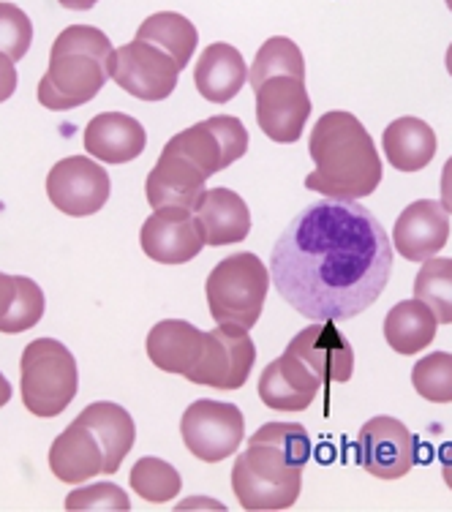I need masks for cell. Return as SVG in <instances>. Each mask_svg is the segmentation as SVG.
<instances>
[{
  "instance_id": "cell-2",
  "label": "cell",
  "mask_w": 452,
  "mask_h": 512,
  "mask_svg": "<svg viewBox=\"0 0 452 512\" xmlns=\"http://www.w3.org/2000/svg\"><path fill=\"white\" fill-rule=\"evenodd\" d=\"M308 153L316 169L305 188L327 199L371 197L382 183V158L374 139L352 112L335 109L314 123Z\"/></svg>"
},
{
  "instance_id": "cell-10",
  "label": "cell",
  "mask_w": 452,
  "mask_h": 512,
  "mask_svg": "<svg viewBox=\"0 0 452 512\" xmlns=\"http://www.w3.org/2000/svg\"><path fill=\"white\" fill-rule=\"evenodd\" d=\"M107 169L90 156L60 158L47 175V197L60 213L85 218L99 213L109 199Z\"/></svg>"
},
{
  "instance_id": "cell-24",
  "label": "cell",
  "mask_w": 452,
  "mask_h": 512,
  "mask_svg": "<svg viewBox=\"0 0 452 512\" xmlns=\"http://www.w3.org/2000/svg\"><path fill=\"white\" fill-rule=\"evenodd\" d=\"M382 148L398 172H420L436 156V134L420 118H398L384 128Z\"/></svg>"
},
{
  "instance_id": "cell-37",
  "label": "cell",
  "mask_w": 452,
  "mask_h": 512,
  "mask_svg": "<svg viewBox=\"0 0 452 512\" xmlns=\"http://www.w3.org/2000/svg\"><path fill=\"white\" fill-rule=\"evenodd\" d=\"M17 90V69H14V60L0 52V104L9 101Z\"/></svg>"
},
{
  "instance_id": "cell-36",
  "label": "cell",
  "mask_w": 452,
  "mask_h": 512,
  "mask_svg": "<svg viewBox=\"0 0 452 512\" xmlns=\"http://www.w3.org/2000/svg\"><path fill=\"white\" fill-rule=\"evenodd\" d=\"M210 128L216 131L218 139H221V148H224V164L232 167L235 161L248 153V131L243 126V120L232 118V115H213L207 118Z\"/></svg>"
},
{
  "instance_id": "cell-31",
  "label": "cell",
  "mask_w": 452,
  "mask_h": 512,
  "mask_svg": "<svg viewBox=\"0 0 452 512\" xmlns=\"http://www.w3.org/2000/svg\"><path fill=\"white\" fill-rule=\"evenodd\" d=\"M131 488L139 493V499L150 504H164L177 499V493L183 488V480L172 463L161 461V458H139L131 469Z\"/></svg>"
},
{
  "instance_id": "cell-32",
  "label": "cell",
  "mask_w": 452,
  "mask_h": 512,
  "mask_svg": "<svg viewBox=\"0 0 452 512\" xmlns=\"http://www.w3.org/2000/svg\"><path fill=\"white\" fill-rule=\"evenodd\" d=\"M412 384L431 404H452V355L431 352L412 368Z\"/></svg>"
},
{
  "instance_id": "cell-6",
  "label": "cell",
  "mask_w": 452,
  "mask_h": 512,
  "mask_svg": "<svg viewBox=\"0 0 452 512\" xmlns=\"http://www.w3.org/2000/svg\"><path fill=\"white\" fill-rule=\"evenodd\" d=\"M22 404L36 417H58L69 409L79 387L77 360L55 338H36L20 360Z\"/></svg>"
},
{
  "instance_id": "cell-7",
  "label": "cell",
  "mask_w": 452,
  "mask_h": 512,
  "mask_svg": "<svg viewBox=\"0 0 452 512\" xmlns=\"http://www.w3.org/2000/svg\"><path fill=\"white\" fill-rule=\"evenodd\" d=\"M107 71L128 96L139 101H164L175 93L183 69L161 47L134 39L131 44L112 50Z\"/></svg>"
},
{
  "instance_id": "cell-41",
  "label": "cell",
  "mask_w": 452,
  "mask_h": 512,
  "mask_svg": "<svg viewBox=\"0 0 452 512\" xmlns=\"http://www.w3.org/2000/svg\"><path fill=\"white\" fill-rule=\"evenodd\" d=\"M9 401H11V384L6 376L0 374V409L9 404Z\"/></svg>"
},
{
  "instance_id": "cell-19",
  "label": "cell",
  "mask_w": 452,
  "mask_h": 512,
  "mask_svg": "<svg viewBox=\"0 0 452 512\" xmlns=\"http://www.w3.org/2000/svg\"><path fill=\"white\" fill-rule=\"evenodd\" d=\"M50 469L60 483L79 485L104 474V450L88 425L74 423L52 442Z\"/></svg>"
},
{
  "instance_id": "cell-16",
  "label": "cell",
  "mask_w": 452,
  "mask_h": 512,
  "mask_svg": "<svg viewBox=\"0 0 452 512\" xmlns=\"http://www.w3.org/2000/svg\"><path fill=\"white\" fill-rule=\"evenodd\" d=\"M322 387L325 382L292 352H284L273 363H267L259 376V398L267 409L276 412H303L314 404Z\"/></svg>"
},
{
  "instance_id": "cell-8",
  "label": "cell",
  "mask_w": 452,
  "mask_h": 512,
  "mask_svg": "<svg viewBox=\"0 0 452 512\" xmlns=\"http://www.w3.org/2000/svg\"><path fill=\"white\" fill-rule=\"evenodd\" d=\"M180 436L188 453L205 463H221L237 453L246 436V420L235 404L226 401H194L180 420Z\"/></svg>"
},
{
  "instance_id": "cell-4",
  "label": "cell",
  "mask_w": 452,
  "mask_h": 512,
  "mask_svg": "<svg viewBox=\"0 0 452 512\" xmlns=\"http://www.w3.org/2000/svg\"><path fill=\"white\" fill-rule=\"evenodd\" d=\"M303 488V466L286 458L276 444L248 442L232 469V491L243 510L270 512L295 507Z\"/></svg>"
},
{
  "instance_id": "cell-26",
  "label": "cell",
  "mask_w": 452,
  "mask_h": 512,
  "mask_svg": "<svg viewBox=\"0 0 452 512\" xmlns=\"http://www.w3.org/2000/svg\"><path fill=\"white\" fill-rule=\"evenodd\" d=\"M47 300L33 278L0 273V333H25L44 316Z\"/></svg>"
},
{
  "instance_id": "cell-13",
  "label": "cell",
  "mask_w": 452,
  "mask_h": 512,
  "mask_svg": "<svg viewBox=\"0 0 452 512\" xmlns=\"http://www.w3.org/2000/svg\"><path fill=\"white\" fill-rule=\"evenodd\" d=\"M414 434L395 417H374L357 436V463L379 480H401L414 466Z\"/></svg>"
},
{
  "instance_id": "cell-5",
  "label": "cell",
  "mask_w": 452,
  "mask_h": 512,
  "mask_svg": "<svg viewBox=\"0 0 452 512\" xmlns=\"http://www.w3.org/2000/svg\"><path fill=\"white\" fill-rule=\"evenodd\" d=\"M270 289V270L256 254H232L207 276V308L218 325L251 327L259 322Z\"/></svg>"
},
{
  "instance_id": "cell-28",
  "label": "cell",
  "mask_w": 452,
  "mask_h": 512,
  "mask_svg": "<svg viewBox=\"0 0 452 512\" xmlns=\"http://www.w3.org/2000/svg\"><path fill=\"white\" fill-rule=\"evenodd\" d=\"M295 77L303 79L305 82V60L303 52L297 47L295 41L286 39V36H270V39L259 47L256 52L254 63H251V69H248V82H251V88H259L265 79L270 77Z\"/></svg>"
},
{
  "instance_id": "cell-18",
  "label": "cell",
  "mask_w": 452,
  "mask_h": 512,
  "mask_svg": "<svg viewBox=\"0 0 452 512\" xmlns=\"http://www.w3.org/2000/svg\"><path fill=\"white\" fill-rule=\"evenodd\" d=\"M148 134L126 112H101L85 128V150L104 164H128L145 150Z\"/></svg>"
},
{
  "instance_id": "cell-43",
  "label": "cell",
  "mask_w": 452,
  "mask_h": 512,
  "mask_svg": "<svg viewBox=\"0 0 452 512\" xmlns=\"http://www.w3.org/2000/svg\"><path fill=\"white\" fill-rule=\"evenodd\" d=\"M444 3H447V9L452 11V0H444Z\"/></svg>"
},
{
  "instance_id": "cell-12",
  "label": "cell",
  "mask_w": 452,
  "mask_h": 512,
  "mask_svg": "<svg viewBox=\"0 0 452 512\" xmlns=\"http://www.w3.org/2000/svg\"><path fill=\"white\" fill-rule=\"evenodd\" d=\"M142 251L158 265H186L205 248V232L194 210L158 207L142 224Z\"/></svg>"
},
{
  "instance_id": "cell-27",
  "label": "cell",
  "mask_w": 452,
  "mask_h": 512,
  "mask_svg": "<svg viewBox=\"0 0 452 512\" xmlns=\"http://www.w3.org/2000/svg\"><path fill=\"white\" fill-rule=\"evenodd\" d=\"M137 39L150 41L164 52H169L180 69H186L188 60L194 58V50L199 44V33L194 22L177 14V11H158L153 17L142 22L137 30Z\"/></svg>"
},
{
  "instance_id": "cell-33",
  "label": "cell",
  "mask_w": 452,
  "mask_h": 512,
  "mask_svg": "<svg viewBox=\"0 0 452 512\" xmlns=\"http://www.w3.org/2000/svg\"><path fill=\"white\" fill-rule=\"evenodd\" d=\"M248 442H270L297 466L311 461V436L300 423H267Z\"/></svg>"
},
{
  "instance_id": "cell-21",
  "label": "cell",
  "mask_w": 452,
  "mask_h": 512,
  "mask_svg": "<svg viewBox=\"0 0 452 512\" xmlns=\"http://www.w3.org/2000/svg\"><path fill=\"white\" fill-rule=\"evenodd\" d=\"M194 82H197L199 96L213 104H226L246 88L248 66L240 50H235L226 41H216L205 47L199 55L197 69H194Z\"/></svg>"
},
{
  "instance_id": "cell-14",
  "label": "cell",
  "mask_w": 452,
  "mask_h": 512,
  "mask_svg": "<svg viewBox=\"0 0 452 512\" xmlns=\"http://www.w3.org/2000/svg\"><path fill=\"white\" fill-rule=\"evenodd\" d=\"M450 213L436 199H417L403 210L393 229V248L406 262H428L450 240Z\"/></svg>"
},
{
  "instance_id": "cell-40",
  "label": "cell",
  "mask_w": 452,
  "mask_h": 512,
  "mask_svg": "<svg viewBox=\"0 0 452 512\" xmlns=\"http://www.w3.org/2000/svg\"><path fill=\"white\" fill-rule=\"evenodd\" d=\"M63 9H74V11H88L93 9L99 0H58Z\"/></svg>"
},
{
  "instance_id": "cell-22",
  "label": "cell",
  "mask_w": 452,
  "mask_h": 512,
  "mask_svg": "<svg viewBox=\"0 0 452 512\" xmlns=\"http://www.w3.org/2000/svg\"><path fill=\"white\" fill-rule=\"evenodd\" d=\"M205 346V333L183 319H164L148 333L150 363L167 374L186 376Z\"/></svg>"
},
{
  "instance_id": "cell-38",
  "label": "cell",
  "mask_w": 452,
  "mask_h": 512,
  "mask_svg": "<svg viewBox=\"0 0 452 512\" xmlns=\"http://www.w3.org/2000/svg\"><path fill=\"white\" fill-rule=\"evenodd\" d=\"M442 207L452 216V158H447V164L442 169Z\"/></svg>"
},
{
  "instance_id": "cell-20",
  "label": "cell",
  "mask_w": 452,
  "mask_h": 512,
  "mask_svg": "<svg viewBox=\"0 0 452 512\" xmlns=\"http://www.w3.org/2000/svg\"><path fill=\"white\" fill-rule=\"evenodd\" d=\"M194 213L205 232V246L218 248L240 243L251 232V210L246 199L229 188H207Z\"/></svg>"
},
{
  "instance_id": "cell-42",
  "label": "cell",
  "mask_w": 452,
  "mask_h": 512,
  "mask_svg": "<svg viewBox=\"0 0 452 512\" xmlns=\"http://www.w3.org/2000/svg\"><path fill=\"white\" fill-rule=\"evenodd\" d=\"M447 71H450V77H452V44H450V50H447Z\"/></svg>"
},
{
  "instance_id": "cell-25",
  "label": "cell",
  "mask_w": 452,
  "mask_h": 512,
  "mask_svg": "<svg viewBox=\"0 0 452 512\" xmlns=\"http://www.w3.org/2000/svg\"><path fill=\"white\" fill-rule=\"evenodd\" d=\"M439 319L423 300H401L398 306L390 308L384 319V341L395 349L398 355H417L431 346L436 338Z\"/></svg>"
},
{
  "instance_id": "cell-29",
  "label": "cell",
  "mask_w": 452,
  "mask_h": 512,
  "mask_svg": "<svg viewBox=\"0 0 452 512\" xmlns=\"http://www.w3.org/2000/svg\"><path fill=\"white\" fill-rule=\"evenodd\" d=\"M164 150L188 158L191 164H197V167L205 172L207 178H210V175H218L221 169H226L221 139H218V134L210 128L207 120L194 123V126L186 128V131L175 134V137L164 145Z\"/></svg>"
},
{
  "instance_id": "cell-11",
  "label": "cell",
  "mask_w": 452,
  "mask_h": 512,
  "mask_svg": "<svg viewBox=\"0 0 452 512\" xmlns=\"http://www.w3.org/2000/svg\"><path fill=\"white\" fill-rule=\"evenodd\" d=\"M256 93V123L267 137L281 145H292L303 137V128L311 118V96L303 79L270 77Z\"/></svg>"
},
{
  "instance_id": "cell-15",
  "label": "cell",
  "mask_w": 452,
  "mask_h": 512,
  "mask_svg": "<svg viewBox=\"0 0 452 512\" xmlns=\"http://www.w3.org/2000/svg\"><path fill=\"white\" fill-rule=\"evenodd\" d=\"M286 352L300 357L325 384L349 382L354 374V349L333 319L314 322L289 341Z\"/></svg>"
},
{
  "instance_id": "cell-39",
  "label": "cell",
  "mask_w": 452,
  "mask_h": 512,
  "mask_svg": "<svg viewBox=\"0 0 452 512\" xmlns=\"http://www.w3.org/2000/svg\"><path fill=\"white\" fill-rule=\"evenodd\" d=\"M442 477L444 483H447V488L452 491V442L442 450Z\"/></svg>"
},
{
  "instance_id": "cell-30",
  "label": "cell",
  "mask_w": 452,
  "mask_h": 512,
  "mask_svg": "<svg viewBox=\"0 0 452 512\" xmlns=\"http://www.w3.org/2000/svg\"><path fill=\"white\" fill-rule=\"evenodd\" d=\"M414 297L431 308L439 325H452V259L431 256L414 278Z\"/></svg>"
},
{
  "instance_id": "cell-3",
  "label": "cell",
  "mask_w": 452,
  "mask_h": 512,
  "mask_svg": "<svg viewBox=\"0 0 452 512\" xmlns=\"http://www.w3.org/2000/svg\"><path fill=\"white\" fill-rule=\"evenodd\" d=\"M112 41L93 25H71L50 52V69L39 79V104L52 112L77 109L96 99L107 85Z\"/></svg>"
},
{
  "instance_id": "cell-1",
  "label": "cell",
  "mask_w": 452,
  "mask_h": 512,
  "mask_svg": "<svg viewBox=\"0 0 452 512\" xmlns=\"http://www.w3.org/2000/svg\"><path fill=\"white\" fill-rule=\"evenodd\" d=\"M393 273V240L357 199H319L281 232L270 281L311 322H346L371 308Z\"/></svg>"
},
{
  "instance_id": "cell-34",
  "label": "cell",
  "mask_w": 452,
  "mask_h": 512,
  "mask_svg": "<svg viewBox=\"0 0 452 512\" xmlns=\"http://www.w3.org/2000/svg\"><path fill=\"white\" fill-rule=\"evenodd\" d=\"M33 44V22L20 6L0 3V52H6L14 63L28 55Z\"/></svg>"
},
{
  "instance_id": "cell-9",
  "label": "cell",
  "mask_w": 452,
  "mask_h": 512,
  "mask_svg": "<svg viewBox=\"0 0 452 512\" xmlns=\"http://www.w3.org/2000/svg\"><path fill=\"white\" fill-rule=\"evenodd\" d=\"M256 363V346L248 327L218 325L205 333V346L197 365L186 374L188 382L205 384L213 390H240Z\"/></svg>"
},
{
  "instance_id": "cell-17",
  "label": "cell",
  "mask_w": 452,
  "mask_h": 512,
  "mask_svg": "<svg viewBox=\"0 0 452 512\" xmlns=\"http://www.w3.org/2000/svg\"><path fill=\"white\" fill-rule=\"evenodd\" d=\"M207 175L188 158L164 150L156 167L150 169L145 194L153 210L158 207H186L197 210L199 199L205 197Z\"/></svg>"
},
{
  "instance_id": "cell-35",
  "label": "cell",
  "mask_w": 452,
  "mask_h": 512,
  "mask_svg": "<svg viewBox=\"0 0 452 512\" xmlns=\"http://www.w3.org/2000/svg\"><path fill=\"white\" fill-rule=\"evenodd\" d=\"M66 510L69 512H128L131 502H128L126 491L115 483H96L77 488L66 496Z\"/></svg>"
},
{
  "instance_id": "cell-23",
  "label": "cell",
  "mask_w": 452,
  "mask_h": 512,
  "mask_svg": "<svg viewBox=\"0 0 452 512\" xmlns=\"http://www.w3.org/2000/svg\"><path fill=\"white\" fill-rule=\"evenodd\" d=\"M77 423L88 425L104 450V474H115L120 463L131 453L137 439V425L123 406L112 401H96L79 412Z\"/></svg>"
}]
</instances>
